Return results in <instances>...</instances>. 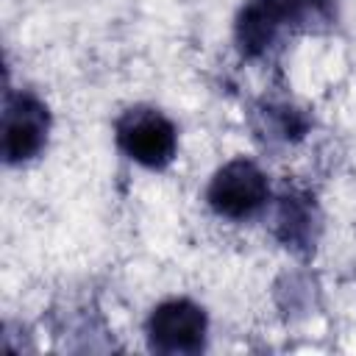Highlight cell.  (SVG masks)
I'll return each instance as SVG.
<instances>
[{
    "label": "cell",
    "instance_id": "cell-1",
    "mask_svg": "<svg viewBox=\"0 0 356 356\" xmlns=\"http://www.w3.org/2000/svg\"><path fill=\"white\" fill-rule=\"evenodd\" d=\"M120 150L145 170H164L178 153V131L159 108H128L117 120Z\"/></svg>",
    "mask_w": 356,
    "mask_h": 356
},
{
    "label": "cell",
    "instance_id": "cell-2",
    "mask_svg": "<svg viewBox=\"0 0 356 356\" xmlns=\"http://www.w3.org/2000/svg\"><path fill=\"white\" fill-rule=\"evenodd\" d=\"M206 200L217 217L248 220L267 206L270 184H267V175L253 161L231 159L211 175Z\"/></svg>",
    "mask_w": 356,
    "mask_h": 356
},
{
    "label": "cell",
    "instance_id": "cell-3",
    "mask_svg": "<svg viewBox=\"0 0 356 356\" xmlns=\"http://www.w3.org/2000/svg\"><path fill=\"white\" fill-rule=\"evenodd\" d=\"M145 331L150 348L159 353H197L206 345L209 320L197 303L170 298L150 312Z\"/></svg>",
    "mask_w": 356,
    "mask_h": 356
},
{
    "label": "cell",
    "instance_id": "cell-4",
    "mask_svg": "<svg viewBox=\"0 0 356 356\" xmlns=\"http://www.w3.org/2000/svg\"><path fill=\"white\" fill-rule=\"evenodd\" d=\"M47 131H50V114L47 106L28 95L19 92L6 100L3 111V159L8 164H25L42 153L47 145Z\"/></svg>",
    "mask_w": 356,
    "mask_h": 356
},
{
    "label": "cell",
    "instance_id": "cell-5",
    "mask_svg": "<svg viewBox=\"0 0 356 356\" xmlns=\"http://www.w3.org/2000/svg\"><path fill=\"white\" fill-rule=\"evenodd\" d=\"M286 25L281 0H245L236 17V44L245 56H261Z\"/></svg>",
    "mask_w": 356,
    "mask_h": 356
},
{
    "label": "cell",
    "instance_id": "cell-6",
    "mask_svg": "<svg viewBox=\"0 0 356 356\" xmlns=\"http://www.w3.org/2000/svg\"><path fill=\"white\" fill-rule=\"evenodd\" d=\"M284 6V17L286 25H320V22H331L334 17V0H281Z\"/></svg>",
    "mask_w": 356,
    "mask_h": 356
}]
</instances>
